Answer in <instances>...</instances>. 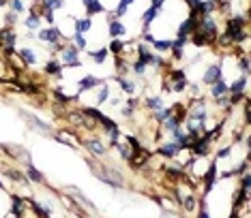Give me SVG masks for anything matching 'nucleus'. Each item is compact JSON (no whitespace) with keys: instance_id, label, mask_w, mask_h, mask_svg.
<instances>
[{"instance_id":"nucleus-1","label":"nucleus","mask_w":251,"mask_h":218,"mask_svg":"<svg viewBox=\"0 0 251 218\" xmlns=\"http://www.w3.org/2000/svg\"><path fill=\"white\" fill-rule=\"evenodd\" d=\"M37 39H39V43H43V45H47L52 50V47L61 45L63 41H69L67 36L61 32V28L58 26H47V28H41L39 32H37Z\"/></svg>"},{"instance_id":"nucleus-2","label":"nucleus","mask_w":251,"mask_h":218,"mask_svg":"<svg viewBox=\"0 0 251 218\" xmlns=\"http://www.w3.org/2000/svg\"><path fill=\"white\" fill-rule=\"evenodd\" d=\"M202 184H204V190H202V199H206L210 195V190L215 188L217 180H219V173H217V161H210L209 167H206V171H202Z\"/></svg>"},{"instance_id":"nucleus-3","label":"nucleus","mask_w":251,"mask_h":218,"mask_svg":"<svg viewBox=\"0 0 251 218\" xmlns=\"http://www.w3.org/2000/svg\"><path fill=\"white\" fill-rule=\"evenodd\" d=\"M206 118H209V107H206V101L204 99H193L187 105V120H191V122H204L206 124Z\"/></svg>"},{"instance_id":"nucleus-4","label":"nucleus","mask_w":251,"mask_h":218,"mask_svg":"<svg viewBox=\"0 0 251 218\" xmlns=\"http://www.w3.org/2000/svg\"><path fill=\"white\" fill-rule=\"evenodd\" d=\"M20 116L28 122V127L35 130V133H39V135H45V137H52L54 135V130H52V127L47 122H43V120H39L35 116V113H28L26 109H20Z\"/></svg>"},{"instance_id":"nucleus-5","label":"nucleus","mask_w":251,"mask_h":218,"mask_svg":"<svg viewBox=\"0 0 251 218\" xmlns=\"http://www.w3.org/2000/svg\"><path fill=\"white\" fill-rule=\"evenodd\" d=\"M64 193H69V197L75 201V203L80 205L82 210H86V212H92V214H95L97 212V205L92 203V201L86 197L84 193H82V190L78 188V186H64Z\"/></svg>"},{"instance_id":"nucleus-6","label":"nucleus","mask_w":251,"mask_h":218,"mask_svg":"<svg viewBox=\"0 0 251 218\" xmlns=\"http://www.w3.org/2000/svg\"><path fill=\"white\" fill-rule=\"evenodd\" d=\"M82 145H84L86 150L90 152V156H95V159H103V156L107 154V145L103 144L99 137H88L82 141Z\"/></svg>"},{"instance_id":"nucleus-7","label":"nucleus","mask_w":251,"mask_h":218,"mask_svg":"<svg viewBox=\"0 0 251 218\" xmlns=\"http://www.w3.org/2000/svg\"><path fill=\"white\" fill-rule=\"evenodd\" d=\"M219 79H223V62L221 60L219 62H215V64H210V67L204 71V75H202V84L212 86L215 81H219Z\"/></svg>"},{"instance_id":"nucleus-8","label":"nucleus","mask_w":251,"mask_h":218,"mask_svg":"<svg viewBox=\"0 0 251 218\" xmlns=\"http://www.w3.org/2000/svg\"><path fill=\"white\" fill-rule=\"evenodd\" d=\"M195 30H198V15L191 13V11H189L187 18H185V19L181 21V24H178L176 36H191Z\"/></svg>"},{"instance_id":"nucleus-9","label":"nucleus","mask_w":251,"mask_h":218,"mask_svg":"<svg viewBox=\"0 0 251 218\" xmlns=\"http://www.w3.org/2000/svg\"><path fill=\"white\" fill-rule=\"evenodd\" d=\"M56 141H61V144L64 145H69V148H75L78 150L80 148V137L75 133H71L69 128H63V130H54V135H52Z\"/></svg>"},{"instance_id":"nucleus-10","label":"nucleus","mask_w":251,"mask_h":218,"mask_svg":"<svg viewBox=\"0 0 251 218\" xmlns=\"http://www.w3.org/2000/svg\"><path fill=\"white\" fill-rule=\"evenodd\" d=\"M157 154H159L163 161H174L178 154H181V150H178V145L174 144L172 139H167V141H161V144H159Z\"/></svg>"},{"instance_id":"nucleus-11","label":"nucleus","mask_w":251,"mask_h":218,"mask_svg":"<svg viewBox=\"0 0 251 218\" xmlns=\"http://www.w3.org/2000/svg\"><path fill=\"white\" fill-rule=\"evenodd\" d=\"M80 56V50H78V47H75L73 45V43H67V45H64L63 47V50H61V56H58V60H61V62H63V67L64 69H67L69 67V64H73V62H78V58Z\"/></svg>"},{"instance_id":"nucleus-12","label":"nucleus","mask_w":251,"mask_h":218,"mask_svg":"<svg viewBox=\"0 0 251 218\" xmlns=\"http://www.w3.org/2000/svg\"><path fill=\"white\" fill-rule=\"evenodd\" d=\"M105 81H116V84H121V88L127 96H135V92H138V84H135L133 79H129L127 75H112V77H107Z\"/></svg>"},{"instance_id":"nucleus-13","label":"nucleus","mask_w":251,"mask_h":218,"mask_svg":"<svg viewBox=\"0 0 251 218\" xmlns=\"http://www.w3.org/2000/svg\"><path fill=\"white\" fill-rule=\"evenodd\" d=\"M101 84H105V79H99L97 75H84V77L78 81V94H84V92L99 88Z\"/></svg>"},{"instance_id":"nucleus-14","label":"nucleus","mask_w":251,"mask_h":218,"mask_svg":"<svg viewBox=\"0 0 251 218\" xmlns=\"http://www.w3.org/2000/svg\"><path fill=\"white\" fill-rule=\"evenodd\" d=\"M43 71H45V75H52V77H56V79H63L64 77V67H63V62L58 58H50L45 64H43Z\"/></svg>"},{"instance_id":"nucleus-15","label":"nucleus","mask_w":251,"mask_h":218,"mask_svg":"<svg viewBox=\"0 0 251 218\" xmlns=\"http://www.w3.org/2000/svg\"><path fill=\"white\" fill-rule=\"evenodd\" d=\"M247 86H249V75H241L228 86V94H247Z\"/></svg>"},{"instance_id":"nucleus-16","label":"nucleus","mask_w":251,"mask_h":218,"mask_svg":"<svg viewBox=\"0 0 251 218\" xmlns=\"http://www.w3.org/2000/svg\"><path fill=\"white\" fill-rule=\"evenodd\" d=\"M107 35H110V39H121L127 35V28L121 19H107Z\"/></svg>"},{"instance_id":"nucleus-17","label":"nucleus","mask_w":251,"mask_h":218,"mask_svg":"<svg viewBox=\"0 0 251 218\" xmlns=\"http://www.w3.org/2000/svg\"><path fill=\"white\" fill-rule=\"evenodd\" d=\"M161 15V11H157V9H152V7H148L142 13V32H146V30H150V24L155 21L157 18Z\"/></svg>"},{"instance_id":"nucleus-18","label":"nucleus","mask_w":251,"mask_h":218,"mask_svg":"<svg viewBox=\"0 0 251 218\" xmlns=\"http://www.w3.org/2000/svg\"><path fill=\"white\" fill-rule=\"evenodd\" d=\"M24 26L28 32H39L41 30V18L30 9V13L26 15V19H24Z\"/></svg>"},{"instance_id":"nucleus-19","label":"nucleus","mask_w":251,"mask_h":218,"mask_svg":"<svg viewBox=\"0 0 251 218\" xmlns=\"http://www.w3.org/2000/svg\"><path fill=\"white\" fill-rule=\"evenodd\" d=\"M221 96H228V84H226V79H219V81H215V84L210 86V99L217 101V99H221Z\"/></svg>"},{"instance_id":"nucleus-20","label":"nucleus","mask_w":251,"mask_h":218,"mask_svg":"<svg viewBox=\"0 0 251 218\" xmlns=\"http://www.w3.org/2000/svg\"><path fill=\"white\" fill-rule=\"evenodd\" d=\"M52 96H54V101H56L58 105H64V107H67L69 103H73V101H78V99H80V94H75V96L64 94L63 88H54V90H52Z\"/></svg>"},{"instance_id":"nucleus-21","label":"nucleus","mask_w":251,"mask_h":218,"mask_svg":"<svg viewBox=\"0 0 251 218\" xmlns=\"http://www.w3.org/2000/svg\"><path fill=\"white\" fill-rule=\"evenodd\" d=\"M24 173H26V178H28V182H32V184H45L43 173L35 165H26V171Z\"/></svg>"},{"instance_id":"nucleus-22","label":"nucleus","mask_w":251,"mask_h":218,"mask_svg":"<svg viewBox=\"0 0 251 218\" xmlns=\"http://www.w3.org/2000/svg\"><path fill=\"white\" fill-rule=\"evenodd\" d=\"M144 107H146V111L148 113H155V111H159V109L163 107V96H146L144 99Z\"/></svg>"},{"instance_id":"nucleus-23","label":"nucleus","mask_w":251,"mask_h":218,"mask_svg":"<svg viewBox=\"0 0 251 218\" xmlns=\"http://www.w3.org/2000/svg\"><path fill=\"white\" fill-rule=\"evenodd\" d=\"M18 56H20V60L26 64V67H28V64L30 67H35L37 64V54L32 52L30 47H21V50H18Z\"/></svg>"},{"instance_id":"nucleus-24","label":"nucleus","mask_w":251,"mask_h":218,"mask_svg":"<svg viewBox=\"0 0 251 218\" xmlns=\"http://www.w3.org/2000/svg\"><path fill=\"white\" fill-rule=\"evenodd\" d=\"M73 28L78 35H86L90 28H92V19L86 15V18H75V24H73Z\"/></svg>"},{"instance_id":"nucleus-25","label":"nucleus","mask_w":251,"mask_h":218,"mask_svg":"<svg viewBox=\"0 0 251 218\" xmlns=\"http://www.w3.org/2000/svg\"><path fill=\"white\" fill-rule=\"evenodd\" d=\"M181 127H183V122H181V120H178L176 116H174V113H172L170 118H166V120H163V124H161V128L166 130L167 135H172L174 130H176V128H181Z\"/></svg>"},{"instance_id":"nucleus-26","label":"nucleus","mask_w":251,"mask_h":218,"mask_svg":"<svg viewBox=\"0 0 251 218\" xmlns=\"http://www.w3.org/2000/svg\"><path fill=\"white\" fill-rule=\"evenodd\" d=\"M129 71L135 75V77H142V79H144L148 67H146L144 62H140V60H135V58H133V60H131V64H129Z\"/></svg>"},{"instance_id":"nucleus-27","label":"nucleus","mask_w":251,"mask_h":218,"mask_svg":"<svg viewBox=\"0 0 251 218\" xmlns=\"http://www.w3.org/2000/svg\"><path fill=\"white\" fill-rule=\"evenodd\" d=\"M167 84H176V81L187 79V71L185 69H167Z\"/></svg>"},{"instance_id":"nucleus-28","label":"nucleus","mask_w":251,"mask_h":218,"mask_svg":"<svg viewBox=\"0 0 251 218\" xmlns=\"http://www.w3.org/2000/svg\"><path fill=\"white\" fill-rule=\"evenodd\" d=\"M86 15H88V18H92V15H101V13H105V7H103V2L101 0H92L90 4H86Z\"/></svg>"},{"instance_id":"nucleus-29","label":"nucleus","mask_w":251,"mask_h":218,"mask_svg":"<svg viewBox=\"0 0 251 218\" xmlns=\"http://www.w3.org/2000/svg\"><path fill=\"white\" fill-rule=\"evenodd\" d=\"M9 176V180L11 182H15V184H28V178H26V173H21L20 169H7V171H4Z\"/></svg>"},{"instance_id":"nucleus-30","label":"nucleus","mask_w":251,"mask_h":218,"mask_svg":"<svg viewBox=\"0 0 251 218\" xmlns=\"http://www.w3.org/2000/svg\"><path fill=\"white\" fill-rule=\"evenodd\" d=\"M152 50H155V54H167L172 50V39H157L152 43Z\"/></svg>"},{"instance_id":"nucleus-31","label":"nucleus","mask_w":251,"mask_h":218,"mask_svg":"<svg viewBox=\"0 0 251 218\" xmlns=\"http://www.w3.org/2000/svg\"><path fill=\"white\" fill-rule=\"evenodd\" d=\"M88 56H90V60L95 64H103L105 62V58L110 56V52H107V47H99V50H95V52H88Z\"/></svg>"},{"instance_id":"nucleus-32","label":"nucleus","mask_w":251,"mask_h":218,"mask_svg":"<svg viewBox=\"0 0 251 218\" xmlns=\"http://www.w3.org/2000/svg\"><path fill=\"white\" fill-rule=\"evenodd\" d=\"M107 52L114 54V56H121L125 52V41L123 39H110V43H107Z\"/></svg>"},{"instance_id":"nucleus-33","label":"nucleus","mask_w":251,"mask_h":218,"mask_svg":"<svg viewBox=\"0 0 251 218\" xmlns=\"http://www.w3.org/2000/svg\"><path fill=\"white\" fill-rule=\"evenodd\" d=\"M71 43H73V45L78 47L80 52H86V50H88V39H86L84 35H78V32H73V39H71Z\"/></svg>"},{"instance_id":"nucleus-34","label":"nucleus","mask_w":251,"mask_h":218,"mask_svg":"<svg viewBox=\"0 0 251 218\" xmlns=\"http://www.w3.org/2000/svg\"><path fill=\"white\" fill-rule=\"evenodd\" d=\"M107 99H110V88H107V84H101V88L95 96V103L97 105H103V103H107Z\"/></svg>"},{"instance_id":"nucleus-35","label":"nucleus","mask_w":251,"mask_h":218,"mask_svg":"<svg viewBox=\"0 0 251 218\" xmlns=\"http://www.w3.org/2000/svg\"><path fill=\"white\" fill-rule=\"evenodd\" d=\"M236 67L241 69V75H249V56L247 54L236 56Z\"/></svg>"},{"instance_id":"nucleus-36","label":"nucleus","mask_w":251,"mask_h":218,"mask_svg":"<svg viewBox=\"0 0 251 218\" xmlns=\"http://www.w3.org/2000/svg\"><path fill=\"white\" fill-rule=\"evenodd\" d=\"M7 7H9V11H13V13H24V11H26V4H24V0H9V4H7Z\"/></svg>"},{"instance_id":"nucleus-37","label":"nucleus","mask_w":251,"mask_h":218,"mask_svg":"<svg viewBox=\"0 0 251 218\" xmlns=\"http://www.w3.org/2000/svg\"><path fill=\"white\" fill-rule=\"evenodd\" d=\"M187 86H189V79H183V81H176V84H170V90L172 94H183L187 90Z\"/></svg>"},{"instance_id":"nucleus-38","label":"nucleus","mask_w":251,"mask_h":218,"mask_svg":"<svg viewBox=\"0 0 251 218\" xmlns=\"http://www.w3.org/2000/svg\"><path fill=\"white\" fill-rule=\"evenodd\" d=\"M189 45V36H176L172 39V50H187Z\"/></svg>"},{"instance_id":"nucleus-39","label":"nucleus","mask_w":251,"mask_h":218,"mask_svg":"<svg viewBox=\"0 0 251 218\" xmlns=\"http://www.w3.org/2000/svg\"><path fill=\"white\" fill-rule=\"evenodd\" d=\"M232 150H234V145H223V148L217 150V161H223V159H230V154H232Z\"/></svg>"},{"instance_id":"nucleus-40","label":"nucleus","mask_w":251,"mask_h":218,"mask_svg":"<svg viewBox=\"0 0 251 218\" xmlns=\"http://www.w3.org/2000/svg\"><path fill=\"white\" fill-rule=\"evenodd\" d=\"M157 41V36L152 35L150 30H146V32H142V36H140V43H146V45H150L152 47V43Z\"/></svg>"},{"instance_id":"nucleus-41","label":"nucleus","mask_w":251,"mask_h":218,"mask_svg":"<svg viewBox=\"0 0 251 218\" xmlns=\"http://www.w3.org/2000/svg\"><path fill=\"white\" fill-rule=\"evenodd\" d=\"M185 4L189 7L191 13L198 15V11H200V7H202V0H185Z\"/></svg>"},{"instance_id":"nucleus-42","label":"nucleus","mask_w":251,"mask_h":218,"mask_svg":"<svg viewBox=\"0 0 251 218\" xmlns=\"http://www.w3.org/2000/svg\"><path fill=\"white\" fill-rule=\"evenodd\" d=\"M241 188H247V190H251V176H249V171H245V173H241Z\"/></svg>"},{"instance_id":"nucleus-43","label":"nucleus","mask_w":251,"mask_h":218,"mask_svg":"<svg viewBox=\"0 0 251 218\" xmlns=\"http://www.w3.org/2000/svg\"><path fill=\"white\" fill-rule=\"evenodd\" d=\"M170 56L174 62H181V60H185V50H170Z\"/></svg>"},{"instance_id":"nucleus-44","label":"nucleus","mask_w":251,"mask_h":218,"mask_svg":"<svg viewBox=\"0 0 251 218\" xmlns=\"http://www.w3.org/2000/svg\"><path fill=\"white\" fill-rule=\"evenodd\" d=\"M121 116H123V118H127V120H131V118H135V111H133L131 107L123 105V107H121Z\"/></svg>"},{"instance_id":"nucleus-45","label":"nucleus","mask_w":251,"mask_h":218,"mask_svg":"<svg viewBox=\"0 0 251 218\" xmlns=\"http://www.w3.org/2000/svg\"><path fill=\"white\" fill-rule=\"evenodd\" d=\"M125 105H127V107H131V109H133V111H138V105H140V101L135 99V96H129Z\"/></svg>"},{"instance_id":"nucleus-46","label":"nucleus","mask_w":251,"mask_h":218,"mask_svg":"<svg viewBox=\"0 0 251 218\" xmlns=\"http://www.w3.org/2000/svg\"><path fill=\"white\" fill-rule=\"evenodd\" d=\"M166 2H167V0H150V7H152V9H157V11H161Z\"/></svg>"},{"instance_id":"nucleus-47","label":"nucleus","mask_w":251,"mask_h":218,"mask_svg":"<svg viewBox=\"0 0 251 218\" xmlns=\"http://www.w3.org/2000/svg\"><path fill=\"white\" fill-rule=\"evenodd\" d=\"M107 101H110L112 103V107H118V105H121V96H110V99H107Z\"/></svg>"},{"instance_id":"nucleus-48","label":"nucleus","mask_w":251,"mask_h":218,"mask_svg":"<svg viewBox=\"0 0 251 218\" xmlns=\"http://www.w3.org/2000/svg\"><path fill=\"white\" fill-rule=\"evenodd\" d=\"M64 9V0H54V11Z\"/></svg>"},{"instance_id":"nucleus-49","label":"nucleus","mask_w":251,"mask_h":218,"mask_svg":"<svg viewBox=\"0 0 251 218\" xmlns=\"http://www.w3.org/2000/svg\"><path fill=\"white\" fill-rule=\"evenodd\" d=\"M228 218H241V212H238V210H232V212H230V216H228Z\"/></svg>"},{"instance_id":"nucleus-50","label":"nucleus","mask_w":251,"mask_h":218,"mask_svg":"<svg viewBox=\"0 0 251 218\" xmlns=\"http://www.w3.org/2000/svg\"><path fill=\"white\" fill-rule=\"evenodd\" d=\"M118 2H121V4H127V7H131V4H133L135 0H118Z\"/></svg>"},{"instance_id":"nucleus-51","label":"nucleus","mask_w":251,"mask_h":218,"mask_svg":"<svg viewBox=\"0 0 251 218\" xmlns=\"http://www.w3.org/2000/svg\"><path fill=\"white\" fill-rule=\"evenodd\" d=\"M7 4H9V0H0V11H2L4 7H7Z\"/></svg>"},{"instance_id":"nucleus-52","label":"nucleus","mask_w":251,"mask_h":218,"mask_svg":"<svg viewBox=\"0 0 251 218\" xmlns=\"http://www.w3.org/2000/svg\"><path fill=\"white\" fill-rule=\"evenodd\" d=\"M92 2V0H82V4H84V7H86V4H90Z\"/></svg>"}]
</instances>
